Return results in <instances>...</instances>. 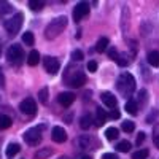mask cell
Returning a JSON list of instances; mask_svg holds the SVG:
<instances>
[{
	"instance_id": "44dd1931",
	"label": "cell",
	"mask_w": 159,
	"mask_h": 159,
	"mask_svg": "<svg viewBox=\"0 0 159 159\" xmlns=\"http://www.w3.org/2000/svg\"><path fill=\"white\" fill-rule=\"evenodd\" d=\"M11 118L8 115H0V129H8L11 126Z\"/></svg>"
},
{
	"instance_id": "f546056e",
	"label": "cell",
	"mask_w": 159,
	"mask_h": 159,
	"mask_svg": "<svg viewBox=\"0 0 159 159\" xmlns=\"http://www.w3.org/2000/svg\"><path fill=\"white\" fill-rule=\"evenodd\" d=\"M78 143H80V148L88 150L89 148V137L88 135H81V137H80V140H78Z\"/></svg>"
},
{
	"instance_id": "7402d4cb",
	"label": "cell",
	"mask_w": 159,
	"mask_h": 159,
	"mask_svg": "<svg viewBox=\"0 0 159 159\" xmlns=\"http://www.w3.org/2000/svg\"><path fill=\"white\" fill-rule=\"evenodd\" d=\"M116 150H118L119 153H127V151L130 150V142H129V140H121V142L118 143Z\"/></svg>"
},
{
	"instance_id": "836d02e7",
	"label": "cell",
	"mask_w": 159,
	"mask_h": 159,
	"mask_svg": "<svg viewBox=\"0 0 159 159\" xmlns=\"http://www.w3.org/2000/svg\"><path fill=\"white\" fill-rule=\"evenodd\" d=\"M88 70L94 73V72L97 70V62H96V61H89V62H88Z\"/></svg>"
},
{
	"instance_id": "f35d334b",
	"label": "cell",
	"mask_w": 159,
	"mask_h": 159,
	"mask_svg": "<svg viewBox=\"0 0 159 159\" xmlns=\"http://www.w3.org/2000/svg\"><path fill=\"white\" fill-rule=\"evenodd\" d=\"M102 159H118V156H116L115 153H105V154L102 156Z\"/></svg>"
},
{
	"instance_id": "d6a6232c",
	"label": "cell",
	"mask_w": 159,
	"mask_h": 159,
	"mask_svg": "<svg viewBox=\"0 0 159 159\" xmlns=\"http://www.w3.org/2000/svg\"><path fill=\"white\" fill-rule=\"evenodd\" d=\"M107 52H108L110 59H113V61H118L119 52H118V49H116V48H108V49H107Z\"/></svg>"
},
{
	"instance_id": "9a60e30c",
	"label": "cell",
	"mask_w": 159,
	"mask_h": 159,
	"mask_svg": "<svg viewBox=\"0 0 159 159\" xmlns=\"http://www.w3.org/2000/svg\"><path fill=\"white\" fill-rule=\"evenodd\" d=\"M91 124H92V116L89 113H86V115H83L81 118H80V127H81V129L88 130L91 127Z\"/></svg>"
},
{
	"instance_id": "3957f363",
	"label": "cell",
	"mask_w": 159,
	"mask_h": 159,
	"mask_svg": "<svg viewBox=\"0 0 159 159\" xmlns=\"http://www.w3.org/2000/svg\"><path fill=\"white\" fill-rule=\"evenodd\" d=\"M22 21H24V15L22 13H16L13 18L5 21V30L10 35H16L19 32V29L22 27Z\"/></svg>"
},
{
	"instance_id": "4316f807",
	"label": "cell",
	"mask_w": 159,
	"mask_h": 159,
	"mask_svg": "<svg viewBox=\"0 0 159 159\" xmlns=\"http://www.w3.org/2000/svg\"><path fill=\"white\" fill-rule=\"evenodd\" d=\"M129 62H130V59H129L127 54H119V56H118V61H116V64L121 65V67H126Z\"/></svg>"
},
{
	"instance_id": "ba28073f",
	"label": "cell",
	"mask_w": 159,
	"mask_h": 159,
	"mask_svg": "<svg viewBox=\"0 0 159 159\" xmlns=\"http://www.w3.org/2000/svg\"><path fill=\"white\" fill-rule=\"evenodd\" d=\"M43 65H45V70L49 75H56L61 69V62L56 57H51V56H45L43 57Z\"/></svg>"
},
{
	"instance_id": "4fadbf2b",
	"label": "cell",
	"mask_w": 159,
	"mask_h": 159,
	"mask_svg": "<svg viewBox=\"0 0 159 159\" xmlns=\"http://www.w3.org/2000/svg\"><path fill=\"white\" fill-rule=\"evenodd\" d=\"M19 150H21V147L18 143H10L8 147H7V151H5V154H7V157L8 159H13L18 153H19Z\"/></svg>"
},
{
	"instance_id": "30bf717a",
	"label": "cell",
	"mask_w": 159,
	"mask_h": 159,
	"mask_svg": "<svg viewBox=\"0 0 159 159\" xmlns=\"http://www.w3.org/2000/svg\"><path fill=\"white\" fill-rule=\"evenodd\" d=\"M51 139L56 143H64L67 140V132H65V129L61 127V126H54L52 127V132H51Z\"/></svg>"
},
{
	"instance_id": "8fae6325",
	"label": "cell",
	"mask_w": 159,
	"mask_h": 159,
	"mask_svg": "<svg viewBox=\"0 0 159 159\" xmlns=\"http://www.w3.org/2000/svg\"><path fill=\"white\" fill-rule=\"evenodd\" d=\"M75 99H76V96L73 94V92H61V94L57 96V102L65 108L70 107V105L75 102Z\"/></svg>"
},
{
	"instance_id": "9c48e42d",
	"label": "cell",
	"mask_w": 159,
	"mask_h": 159,
	"mask_svg": "<svg viewBox=\"0 0 159 159\" xmlns=\"http://www.w3.org/2000/svg\"><path fill=\"white\" fill-rule=\"evenodd\" d=\"M19 110L24 115H27V116H34L37 113V103H35V100L32 97H27V99H24L19 103Z\"/></svg>"
},
{
	"instance_id": "5b68a950",
	"label": "cell",
	"mask_w": 159,
	"mask_h": 159,
	"mask_svg": "<svg viewBox=\"0 0 159 159\" xmlns=\"http://www.w3.org/2000/svg\"><path fill=\"white\" fill-rule=\"evenodd\" d=\"M7 59L11 64H21L24 59V49L19 45H11L7 51Z\"/></svg>"
},
{
	"instance_id": "60d3db41",
	"label": "cell",
	"mask_w": 159,
	"mask_h": 159,
	"mask_svg": "<svg viewBox=\"0 0 159 159\" xmlns=\"http://www.w3.org/2000/svg\"><path fill=\"white\" fill-rule=\"evenodd\" d=\"M78 159H92V157H89V156H88V154H83V156H80V157H78Z\"/></svg>"
},
{
	"instance_id": "7c38bea8",
	"label": "cell",
	"mask_w": 159,
	"mask_h": 159,
	"mask_svg": "<svg viewBox=\"0 0 159 159\" xmlns=\"http://www.w3.org/2000/svg\"><path fill=\"white\" fill-rule=\"evenodd\" d=\"M102 102L107 105L108 108H111V110H115L116 108V103H118V100H116V97L111 94V92H102Z\"/></svg>"
},
{
	"instance_id": "5bb4252c",
	"label": "cell",
	"mask_w": 159,
	"mask_h": 159,
	"mask_svg": "<svg viewBox=\"0 0 159 159\" xmlns=\"http://www.w3.org/2000/svg\"><path fill=\"white\" fill-rule=\"evenodd\" d=\"M108 38L107 37H100L99 38V42L96 43V51L97 52H105V51H107L108 49Z\"/></svg>"
},
{
	"instance_id": "484cf974",
	"label": "cell",
	"mask_w": 159,
	"mask_h": 159,
	"mask_svg": "<svg viewBox=\"0 0 159 159\" xmlns=\"http://www.w3.org/2000/svg\"><path fill=\"white\" fill-rule=\"evenodd\" d=\"M148 154H150L148 150H139L135 153H132V159H147Z\"/></svg>"
},
{
	"instance_id": "7a4b0ae2",
	"label": "cell",
	"mask_w": 159,
	"mask_h": 159,
	"mask_svg": "<svg viewBox=\"0 0 159 159\" xmlns=\"http://www.w3.org/2000/svg\"><path fill=\"white\" fill-rule=\"evenodd\" d=\"M67 16H57V18H54L48 25H46V29H45V37L48 38V40H54L56 37H59L62 32H64V29L67 27Z\"/></svg>"
},
{
	"instance_id": "1f68e13d",
	"label": "cell",
	"mask_w": 159,
	"mask_h": 159,
	"mask_svg": "<svg viewBox=\"0 0 159 159\" xmlns=\"http://www.w3.org/2000/svg\"><path fill=\"white\" fill-rule=\"evenodd\" d=\"M83 57H84V54L80 49H75L73 52H72V59L75 61V62H81L83 61Z\"/></svg>"
},
{
	"instance_id": "74e56055",
	"label": "cell",
	"mask_w": 159,
	"mask_h": 159,
	"mask_svg": "<svg viewBox=\"0 0 159 159\" xmlns=\"http://www.w3.org/2000/svg\"><path fill=\"white\" fill-rule=\"evenodd\" d=\"M145 142V132H140V134L137 135V140H135V143L139 145V147H140V145Z\"/></svg>"
},
{
	"instance_id": "d590c367",
	"label": "cell",
	"mask_w": 159,
	"mask_h": 159,
	"mask_svg": "<svg viewBox=\"0 0 159 159\" xmlns=\"http://www.w3.org/2000/svg\"><path fill=\"white\" fill-rule=\"evenodd\" d=\"M119 116H121V113H119V110H116V108L108 113V118H111V119H118Z\"/></svg>"
},
{
	"instance_id": "ffe728a7",
	"label": "cell",
	"mask_w": 159,
	"mask_h": 159,
	"mask_svg": "<svg viewBox=\"0 0 159 159\" xmlns=\"http://www.w3.org/2000/svg\"><path fill=\"white\" fill-rule=\"evenodd\" d=\"M52 154V150L51 148H42L40 151L35 153V159H46Z\"/></svg>"
},
{
	"instance_id": "6da1fadb",
	"label": "cell",
	"mask_w": 159,
	"mask_h": 159,
	"mask_svg": "<svg viewBox=\"0 0 159 159\" xmlns=\"http://www.w3.org/2000/svg\"><path fill=\"white\" fill-rule=\"evenodd\" d=\"M116 88H118V91H119L121 96L129 97L132 92L135 91V78L132 76L129 72H123L116 80Z\"/></svg>"
},
{
	"instance_id": "7bdbcfd3",
	"label": "cell",
	"mask_w": 159,
	"mask_h": 159,
	"mask_svg": "<svg viewBox=\"0 0 159 159\" xmlns=\"http://www.w3.org/2000/svg\"><path fill=\"white\" fill-rule=\"evenodd\" d=\"M0 52H2V46H0Z\"/></svg>"
},
{
	"instance_id": "b9f144b4",
	"label": "cell",
	"mask_w": 159,
	"mask_h": 159,
	"mask_svg": "<svg viewBox=\"0 0 159 159\" xmlns=\"http://www.w3.org/2000/svg\"><path fill=\"white\" fill-rule=\"evenodd\" d=\"M57 159H69L67 156H61V157H57Z\"/></svg>"
},
{
	"instance_id": "52a82bcc",
	"label": "cell",
	"mask_w": 159,
	"mask_h": 159,
	"mask_svg": "<svg viewBox=\"0 0 159 159\" xmlns=\"http://www.w3.org/2000/svg\"><path fill=\"white\" fill-rule=\"evenodd\" d=\"M89 11H91V8H89V3L88 2H80L75 7V10H73V21L75 22H80L83 18H86L89 15Z\"/></svg>"
},
{
	"instance_id": "4dcf8cb0",
	"label": "cell",
	"mask_w": 159,
	"mask_h": 159,
	"mask_svg": "<svg viewBox=\"0 0 159 159\" xmlns=\"http://www.w3.org/2000/svg\"><path fill=\"white\" fill-rule=\"evenodd\" d=\"M153 142L156 145V148H159V124H156L153 129Z\"/></svg>"
},
{
	"instance_id": "83f0119b",
	"label": "cell",
	"mask_w": 159,
	"mask_h": 159,
	"mask_svg": "<svg viewBox=\"0 0 159 159\" xmlns=\"http://www.w3.org/2000/svg\"><path fill=\"white\" fill-rule=\"evenodd\" d=\"M123 130L124 132H127V134H130V132H134V129H135V124L132 123V121H123Z\"/></svg>"
},
{
	"instance_id": "2e32d148",
	"label": "cell",
	"mask_w": 159,
	"mask_h": 159,
	"mask_svg": "<svg viewBox=\"0 0 159 159\" xmlns=\"http://www.w3.org/2000/svg\"><path fill=\"white\" fill-rule=\"evenodd\" d=\"M107 116H108V115L105 113L103 108L97 107V108H96V126H102V124L105 123V118H107Z\"/></svg>"
},
{
	"instance_id": "f1b7e54d",
	"label": "cell",
	"mask_w": 159,
	"mask_h": 159,
	"mask_svg": "<svg viewBox=\"0 0 159 159\" xmlns=\"http://www.w3.org/2000/svg\"><path fill=\"white\" fill-rule=\"evenodd\" d=\"M38 99L42 103H46L48 102V88H42L38 92Z\"/></svg>"
},
{
	"instance_id": "cb8c5ba5",
	"label": "cell",
	"mask_w": 159,
	"mask_h": 159,
	"mask_svg": "<svg viewBox=\"0 0 159 159\" xmlns=\"http://www.w3.org/2000/svg\"><path fill=\"white\" fill-rule=\"evenodd\" d=\"M43 7H45V3L42 2V0H30L29 2V8L34 10V11H40Z\"/></svg>"
},
{
	"instance_id": "ac0fdd59",
	"label": "cell",
	"mask_w": 159,
	"mask_h": 159,
	"mask_svg": "<svg viewBox=\"0 0 159 159\" xmlns=\"http://www.w3.org/2000/svg\"><path fill=\"white\" fill-rule=\"evenodd\" d=\"M147 59H148V64H150V65H153V67H159V51H151V52H148Z\"/></svg>"
},
{
	"instance_id": "277c9868",
	"label": "cell",
	"mask_w": 159,
	"mask_h": 159,
	"mask_svg": "<svg viewBox=\"0 0 159 159\" xmlns=\"http://www.w3.org/2000/svg\"><path fill=\"white\" fill-rule=\"evenodd\" d=\"M24 140L30 147H37L42 142V127H30L29 130H25L24 134Z\"/></svg>"
},
{
	"instance_id": "ab89813d",
	"label": "cell",
	"mask_w": 159,
	"mask_h": 159,
	"mask_svg": "<svg viewBox=\"0 0 159 159\" xmlns=\"http://www.w3.org/2000/svg\"><path fill=\"white\" fill-rule=\"evenodd\" d=\"M3 86H5V76H3L2 69H0V88H3Z\"/></svg>"
},
{
	"instance_id": "8992f818",
	"label": "cell",
	"mask_w": 159,
	"mask_h": 159,
	"mask_svg": "<svg viewBox=\"0 0 159 159\" xmlns=\"http://www.w3.org/2000/svg\"><path fill=\"white\" fill-rule=\"evenodd\" d=\"M69 81V84L72 86V88H80V86H83L84 83H86V75L81 72V70H73L72 72V75L69 76V78H65Z\"/></svg>"
},
{
	"instance_id": "d4e9b609",
	"label": "cell",
	"mask_w": 159,
	"mask_h": 159,
	"mask_svg": "<svg viewBox=\"0 0 159 159\" xmlns=\"http://www.w3.org/2000/svg\"><path fill=\"white\" fill-rule=\"evenodd\" d=\"M22 42H24L25 45H29V46H32V45L35 43V38H34V34H32V32H25V34L22 35Z\"/></svg>"
},
{
	"instance_id": "e575fe53",
	"label": "cell",
	"mask_w": 159,
	"mask_h": 159,
	"mask_svg": "<svg viewBox=\"0 0 159 159\" xmlns=\"http://www.w3.org/2000/svg\"><path fill=\"white\" fill-rule=\"evenodd\" d=\"M147 96H148V92L145 91V89L139 91V99H140V102H147Z\"/></svg>"
},
{
	"instance_id": "603a6c76",
	"label": "cell",
	"mask_w": 159,
	"mask_h": 159,
	"mask_svg": "<svg viewBox=\"0 0 159 159\" xmlns=\"http://www.w3.org/2000/svg\"><path fill=\"white\" fill-rule=\"evenodd\" d=\"M118 135H119V130L116 127H108L107 130H105V137H107L108 140H115V139H118Z\"/></svg>"
},
{
	"instance_id": "e0dca14e",
	"label": "cell",
	"mask_w": 159,
	"mask_h": 159,
	"mask_svg": "<svg viewBox=\"0 0 159 159\" xmlns=\"http://www.w3.org/2000/svg\"><path fill=\"white\" fill-rule=\"evenodd\" d=\"M124 108H126V111H127L129 115H137V113H139V105H137V102H135L134 99L127 100Z\"/></svg>"
},
{
	"instance_id": "d6986e66",
	"label": "cell",
	"mask_w": 159,
	"mask_h": 159,
	"mask_svg": "<svg viewBox=\"0 0 159 159\" xmlns=\"http://www.w3.org/2000/svg\"><path fill=\"white\" fill-rule=\"evenodd\" d=\"M38 62H40V52L35 51V49L30 51V52H29V57H27V64L34 67V65H37Z\"/></svg>"
},
{
	"instance_id": "8d00e7d4",
	"label": "cell",
	"mask_w": 159,
	"mask_h": 159,
	"mask_svg": "<svg viewBox=\"0 0 159 159\" xmlns=\"http://www.w3.org/2000/svg\"><path fill=\"white\" fill-rule=\"evenodd\" d=\"M0 7H2V11H3V13L11 11V5H10V3H7V2H0Z\"/></svg>"
}]
</instances>
